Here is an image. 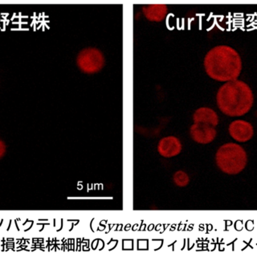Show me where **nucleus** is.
Returning <instances> with one entry per match:
<instances>
[{
    "label": "nucleus",
    "mask_w": 257,
    "mask_h": 257,
    "mask_svg": "<svg viewBox=\"0 0 257 257\" xmlns=\"http://www.w3.org/2000/svg\"><path fill=\"white\" fill-rule=\"evenodd\" d=\"M143 12L145 17L150 21L161 22L166 18L168 13V8L166 4H148L143 7Z\"/></svg>",
    "instance_id": "8"
},
{
    "label": "nucleus",
    "mask_w": 257,
    "mask_h": 257,
    "mask_svg": "<svg viewBox=\"0 0 257 257\" xmlns=\"http://www.w3.org/2000/svg\"><path fill=\"white\" fill-rule=\"evenodd\" d=\"M217 105L229 116H241L251 110L254 103L252 91L247 83L235 80L223 84L216 95Z\"/></svg>",
    "instance_id": "2"
},
{
    "label": "nucleus",
    "mask_w": 257,
    "mask_h": 257,
    "mask_svg": "<svg viewBox=\"0 0 257 257\" xmlns=\"http://www.w3.org/2000/svg\"><path fill=\"white\" fill-rule=\"evenodd\" d=\"M76 65L85 74H95L104 68L105 64L103 52L98 48H85L76 56Z\"/></svg>",
    "instance_id": "4"
},
{
    "label": "nucleus",
    "mask_w": 257,
    "mask_h": 257,
    "mask_svg": "<svg viewBox=\"0 0 257 257\" xmlns=\"http://www.w3.org/2000/svg\"><path fill=\"white\" fill-rule=\"evenodd\" d=\"M183 145L177 137L170 135L161 139L158 144V152L161 156L170 159L180 154Z\"/></svg>",
    "instance_id": "7"
},
{
    "label": "nucleus",
    "mask_w": 257,
    "mask_h": 257,
    "mask_svg": "<svg viewBox=\"0 0 257 257\" xmlns=\"http://www.w3.org/2000/svg\"><path fill=\"white\" fill-rule=\"evenodd\" d=\"M173 181L177 187H185L190 183V177L183 171H178L174 174Z\"/></svg>",
    "instance_id": "10"
},
{
    "label": "nucleus",
    "mask_w": 257,
    "mask_h": 257,
    "mask_svg": "<svg viewBox=\"0 0 257 257\" xmlns=\"http://www.w3.org/2000/svg\"><path fill=\"white\" fill-rule=\"evenodd\" d=\"M203 65L207 74L220 82L237 80L242 71L240 56L235 49L227 45H219L209 51Z\"/></svg>",
    "instance_id": "1"
},
{
    "label": "nucleus",
    "mask_w": 257,
    "mask_h": 257,
    "mask_svg": "<svg viewBox=\"0 0 257 257\" xmlns=\"http://www.w3.org/2000/svg\"><path fill=\"white\" fill-rule=\"evenodd\" d=\"M7 152V146L4 141H0V157L3 158Z\"/></svg>",
    "instance_id": "11"
},
{
    "label": "nucleus",
    "mask_w": 257,
    "mask_h": 257,
    "mask_svg": "<svg viewBox=\"0 0 257 257\" xmlns=\"http://www.w3.org/2000/svg\"><path fill=\"white\" fill-rule=\"evenodd\" d=\"M215 163L217 167L225 174L238 175L247 166V153L236 143H226L217 151Z\"/></svg>",
    "instance_id": "3"
},
{
    "label": "nucleus",
    "mask_w": 257,
    "mask_h": 257,
    "mask_svg": "<svg viewBox=\"0 0 257 257\" xmlns=\"http://www.w3.org/2000/svg\"><path fill=\"white\" fill-rule=\"evenodd\" d=\"M228 132L234 140L247 143L254 135L252 124L244 120H235L229 124Z\"/></svg>",
    "instance_id": "6"
},
{
    "label": "nucleus",
    "mask_w": 257,
    "mask_h": 257,
    "mask_svg": "<svg viewBox=\"0 0 257 257\" xmlns=\"http://www.w3.org/2000/svg\"><path fill=\"white\" fill-rule=\"evenodd\" d=\"M215 127L206 123H194L190 128V136L199 144H209L216 138Z\"/></svg>",
    "instance_id": "5"
},
{
    "label": "nucleus",
    "mask_w": 257,
    "mask_h": 257,
    "mask_svg": "<svg viewBox=\"0 0 257 257\" xmlns=\"http://www.w3.org/2000/svg\"><path fill=\"white\" fill-rule=\"evenodd\" d=\"M193 120L195 123H206L216 127L219 124V116L212 108L201 107L195 110L193 114Z\"/></svg>",
    "instance_id": "9"
}]
</instances>
